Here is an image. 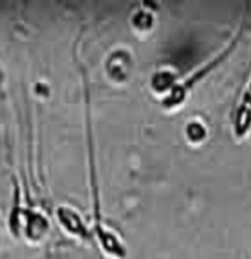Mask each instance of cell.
I'll use <instances>...</instances> for the list:
<instances>
[{"label": "cell", "instance_id": "obj_1", "mask_svg": "<svg viewBox=\"0 0 251 259\" xmlns=\"http://www.w3.org/2000/svg\"><path fill=\"white\" fill-rule=\"evenodd\" d=\"M251 127V76L233 116V129L236 137H244Z\"/></svg>", "mask_w": 251, "mask_h": 259}]
</instances>
